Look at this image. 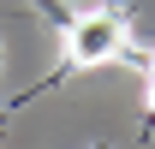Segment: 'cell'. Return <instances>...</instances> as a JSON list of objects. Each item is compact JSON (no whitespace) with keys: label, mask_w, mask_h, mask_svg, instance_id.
I'll return each instance as SVG.
<instances>
[{"label":"cell","mask_w":155,"mask_h":149,"mask_svg":"<svg viewBox=\"0 0 155 149\" xmlns=\"http://www.w3.org/2000/svg\"><path fill=\"white\" fill-rule=\"evenodd\" d=\"M96 149H107V143H96Z\"/></svg>","instance_id":"cell-4"},{"label":"cell","mask_w":155,"mask_h":149,"mask_svg":"<svg viewBox=\"0 0 155 149\" xmlns=\"http://www.w3.org/2000/svg\"><path fill=\"white\" fill-rule=\"evenodd\" d=\"M143 108H149V119H155V78L143 84Z\"/></svg>","instance_id":"cell-2"},{"label":"cell","mask_w":155,"mask_h":149,"mask_svg":"<svg viewBox=\"0 0 155 149\" xmlns=\"http://www.w3.org/2000/svg\"><path fill=\"white\" fill-rule=\"evenodd\" d=\"M125 18L119 12H107V6H96V12H78L72 24H66V60L72 66H107V60L125 54Z\"/></svg>","instance_id":"cell-1"},{"label":"cell","mask_w":155,"mask_h":149,"mask_svg":"<svg viewBox=\"0 0 155 149\" xmlns=\"http://www.w3.org/2000/svg\"><path fill=\"white\" fill-rule=\"evenodd\" d=\"M149 78H155V54H149Z\"/></svg>","instance_id":"cell-3"}]
</instances>
